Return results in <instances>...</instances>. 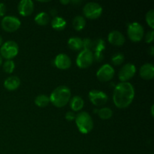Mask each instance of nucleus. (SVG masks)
<instances>
[{
    "instance_id": "27",
    "label": "nucleus",
    "mask_w": 154,
    "mask_h": 154,
    "mask_svg": "<svg viewBox=\"0 0 154 154\" xmlns=\"http://www.w3.org/2000/svg\"><path fill=\"white\" fill-rule=\"evenodd\" d=\"M146 22L149 26L153 29L154 28V10L151 9L146 14Z\"/></svg>"
},
{
    "instance_id": "20",
    "label": "nucleus",
    "mask_w": 154,
    "mask_h": 154,
    "mask_svg": "<svg viewBox=\"0 0 154 154\" xmlns=\"http://www.w3.org/2000/svg\"><path fill=\"white\" fill-rule=\"evenodd\" d=\"M72 25L74 29L77 31H81L85 27L86 20L84 17L82 16H76L73 19L72 21Z\"/></svg>"
},
{
    "instance_id": "5",
    "label": "nucleus",
    "mask_w": 154,
    "mask_h": 154,
    "mask_svg": "<svg viewBox=\"0 0 154 154\" xmlns=\"http://www.w3.org/2000/svg\"><path fill=\"white\" fill-rule=\"evenodd\" d=\"M127 34L132 42H139L144 37V28L138 23H132L128 26Z\"/></svg>"
},
{
    "instance_id": "24",
    "label": "nucleus",
    "mask_w": 154,
    "mask_h": 154,
    "mask_svg": "<svg viewBox=\"0 0 154 154\" xmlns=\"http://www.w3.org/2000/svg\"><path fill=\"white\" fill-rule=\"evenodd\" d=\"M105 48V43L103 39L99 38L96 40L93 41V48L92 49L94 50L95 52H102Z\"/></svg>"
},
{
    "instance_id": "8",
    "label": "nucleus",
    "mask_w": 154,
    "mask_h": 154,
    "mask_svg": "<svg viewBox=\"0 0 154 154\" xmlns=\"http://www.w3.org/2000/svg\"><path fill=\"white\" fill-rule=\"evenodd\" d=\"M20 20L14 16H6L2 20V28L8 32H14L20 27Z\"/></svg>"
},
{
    "instance_id": "30",
    "label": "nucleus",
    "mask_w": 154,
    "mask_h": 154,
    "mask_svg": "<svg viewBox=\"0 0 154 154\" xmlns=\"http://www.w3.org/2000/svg\"><path fill=\"white\" fill-rule=\"evenodd\" d=\"M93 59L96 62H102L104 59L102 52H95V54H93Z\"/></svg>"
},
{
    "instance_id": "11",
    "label": "nucleus",
    "mask_w": 154,
    "mask_h": 154,
    "mask_svg": "<svg viewBox=\"0 0 154 154\" xmlns=\"http://www.w3.org/2000/svg\"><path fill=\"white\" fill-rule=\"evenodd\" d=\"M136 72V68L132 63H127L121 68L119 72V79L121 82H127L134 77Z\"/></svg>"
},
{
    "instance_id": "35",
    "label": "nucleus",
    "mask_w": 154,
    "mask_h": 154,
    "mask_svg": "<svg viewBox=\"0 0 154 154\" xmlns=\"http://www.w3.org/2000/svg\"><path fill=\"white\" fill-rule=\"evenodd\" d=\"M153 108H154V106H153V105H152V106H151V115H152V117H154V113H153Z\"/></svg>"
},
{
    "instance_id": "33",
    "label": "nucleus",
    "mask_w": 154,
    "mask_h": 154,
    "mask_svg": "<svg viewBox=\"0 0 154 154\" xmlns=\"http://www.w3.org/2000/svg\"><path fill=\"white\" fill-rule=\"evenodd\" d=\"M60 3H62L63 5H67L69 3H70V1H69V0H61Z\"/></svg>"
},
{
    "instance_id": "19",
    "label": "nucleus",
    "mask_w": 154,
    "mask_h": 154,
    "mask_svg": "<svg viewBox=\"0 0 154 154\" xmlns=\"http://www.w3.org/2000/svg\"><path fill=\"white\" fill-rule=\"evenodd\" d=\"M51 26L53 28L58 31H61L63 30L66 26V20L63 19L61 17H55L54 19L52 20L51 22Z\"/></svg>"
},
{
    "instance_id": "4",
    "label": "nucleus",
    "mask_w": 154,
    "mask_h": 154,
    "mask_svg": "<svg viewBox=\"0 0 154 154\" xmlns=\"http://www.w3.org/2000/svg\"><path fill=\"white\" fill-rule=\"evenodd\" d=\"M19 52L17 44L14 41H8L2 45L0 48V54L3 58L10 60L14 58Z\"/></svg>"
},
{
    "instance_id": "12",
    "label": "nucleus",
    "mask_w": 154,
    "mask_h": 154,
    "mask_svg": "<svg viewBox=\"0 0 154 154\" xmlns=\"http://www.w3.org/2000/svg\"><path fill=\"white\" fill-rule=\"evenodd\" d=\"M54 65L57 69L66 70L71 67L72 61L68 55L65 54H60L54 59Z\"/></svg>"
},
{
    "instance_id": "36",
    "label": "nucleus",
    "mask_w": 154,
    "mask_h": 154,
    "mask_svg": "<svg viewBox=\"0 0 154 154\" xmlns=\"http://www.w3.org/2000/svg\"><path fill=\"white\" fill-rule=\"evenodd\" d=\"M2 57L0 56V66H2Z\"/></svg>"
},
{
    "instance_id": "28",
    "label": "nucleus",
    "mask_w": 154,
    "mask_h": 154,
    "mask_svg": "<svg viewBox=\"0 0 154 154\" xmlns=\"http://www.w3.org/2000/svg\"><path fill=\"white\" fill-rule=\"evenodd\" d=\"M83 48L84 50H90L91 51L93 48V41L90 38H85L83 40Z\"/></svg>"
},
{
    "instance_id": "34",
    "label": "nucleus",
    "mask_w": 154,
    "mask_h": 154,
    "mask_svg": "<svg viewBox=\"0 0 154 154\" xmlns=\"http://www.w3.org/2000/svg\"><path fill=\"white\" fill-rule=\"evenodd\" d=\"M150 55H151V56H153V54H154V48H153V46H151L150 48Z\"/></svg>"
},
{
    "instance_id": "1",
    "label": "nucleus",
    "mask_w": 154,
    "mask_h": 154,
    "mask_svg": "<svg viewBox=\"0 0 154 154\" xmlns=\"http://www.w3.org/2000/svg\"><path fill=\"white\" fill-rule=\"evenodd\" d=\"M135 97V89L129 82H121L115 87L113 101L118 108H126L132 104Z\"/></svg>"
},
{
    "instance_id": "17",
    "label": "nucleus",
    "mask_w": 154,
    "mask_h": 154,
    "mask_svg": "<svg viewBox=\"0 0 154 154\" xmlns=\"http://www.w3.org/2000/svg\"><path fill=\"white\" fill-rule=\"evenodd\" d=\"M84 105V100L79 96H75L72 97L70 100V107L74 111H79L83 108Z\"/></svg>"
},
{
    "instance_id": "26",
    "label": "nucleus",
    "mask_w": 154,
    "mask_h": 154,
    "mask_svg": "<svg viewBox=\"0 0 154 154\" xmlns=\"http://www.w3.org/2000/svg\"><path fill=\"white\" fill-rule=\"evenodd\" d=\"M15 64L13 60H6L3 64V70L6 72V73H12L14 70Z\"/></svg>"
},
{
    "instance_id": "15",
    "label": "nucleus",
    "mask_w": 154,
    "mask_h": 154,
    "mask_svg": "<svg viewBox=\"0 0 154 154\" xmlns=\"http://www.w3.org/2000/svg\"><path fill=\"white\" fill-rule=\"evenodd\" d=\"M140 76L144 80H152L154 77V66L151 63H146L141 67Z\"/></svg>"
},
{
    "instance_id": "9",
    "label": "nucleus",
    "mask_w": 154,
    "mask_h": 154,
    "mask_svg": "<svg viewBox=\"0 0 154 154\" xmlns=\"http://www.w3.org/2000/svg\"><path fill=\"white\" fill-rule=\"evenodd\" d=\"M89 99L92 104L96 106L104 105L108 100L106 93L97 90H93L89 93Z\"/></svg>"
},
{
    "instance_id": "32",
    "label": "nucleus",
    "mask_w": 154,
    "mask_h": 154,
    "mask_svg": "<svg viewBox=\"0 0 154 154\" xmlns=\"http://www.w3.org/2000/svg\"><path fill=\"white\" fill-rule=\"evenodd\" d=\"M6 13V6L4 3H0V17H3Z\"/></svg>"
},
{
    "instance_id": "16",
    "label": "nucleus",
    "mask_w": 154,
    "mask_h": 154,
    "mask_svg": "<svg viewBox=\"0 0 154 154\" xmlns=\"http://www.w3.org/2000/svg\"><path fill=\"white\" fill-rule=\"evenodd\" d=\"M20 85V80L17 76L8 77L4 82V87L9 91L17 90Z\"/></svg>"
},
{
    "instance_id": "25",
    "label": "nucleus",
    "mask_w": 154,
    "mask_h": 154,
    "mask_svg": "<svg viewBox=\"0 0 154 154\" xmlns=\"http://www.w3.org/2000/svg\"><path fill=\"white\" fill-rule=\"evenodd\" d=\"M124 61V56L121 53H117L111 57V63L114 66H120Z\"/></svg>"
},
{
    "instance_id": "3",
    "label": "nucleus",
    "mask_w": 154,
    "mask_h": 154,
    "mask_svg": "<svg viewBox=\"0 0 154 154\" xmlns=\"http://www.w3.org/2000/svg\"><path fill=\"white\" fill-rule=\"evenodd\" d=\"M75 123L78 130L82 134H88L93 128V121L91 116L86 111H82L75 117Z\"/></svg>"
},
{
    "instance_id": "21",
    "label": "nucleus",
    "mask_w": 154,
    "mask_h": 154,
    "mask_svg": "<svg viewBox=\"0 0 154 154\" xmlns=\"http://www.w3.org/2000/svg\"><path fill=\"white\" fill-rule=\"evenodd\" d=\"M50 102H50V98L45 94L38 95L35 99V104L40 108H45L47 105H48Z\"/></svg>"
},
{
    "instance_id": "29",
    "label": "nucleus",
    "mask_w": 154,
    "mask_h": 154,
    "mask_svg": "<svg viewBox=\"0 0 154 154\" xmlns=\"http://www.w3.org/2000/svg\"><path fill=\"white\" fill-rule=\"evenodd\" d=\"M154 39V32L153 30H150V32L146 34L145 35V41L147 43H151L153 42Z\"/></svg>"
},
{
    "instance_id": "10",
    "label": "nucleus",
    "mask_w": 154,
    "mask_h": 154,
    "mask_svg": "<svg viewBox=\"0 0 154 154\" xmlns=\"http://www.w3.org/2000/svg\"><path fill=\"white\" fill-rule=\"evenodd\" d=\"M97 78L102 82H108L114 76V69L111 65L105 64L97 71Z\"/></svg>"
},
{
    "instance_id": "23",
    "label": "nucleus",
    "mask_w": 154,
    "mask_h": 154,
    "mask_svg": "<svg viewBox=\"0 0 154 154\" xmlns=\"http://www.w3.org/2000/svg\"><path fill=\"white\" fill-rule=\"evenodd\" d=\"M98 115L102 120H108L113 115V111L109 108H102L98 110Z\"/></svg>"
},
{
    "instance_id": "22",
    "label": "nucleus",
    "mask_w": 154,
    "mask_h": 154,
    "mask_svg": "<svg viewBox=\"0 0 154 154\" xmlns=\"http://www.w3.org/2000/svg\"><path fill=\"white\" fill-rule=\"evenodd\" d=\"M49 16L45 12H41L38 14L35 17V22L39 26H45L49 22Z\"/></svg>"
},
{
    "instance_id": "6",
    "label": "nucleus",
    "mask_w": 154,
    "mask_h": 154,
    "mask_svg": "<svg viewBox=\"0 0 154 154\" xmlns=\"http://www.w3.org/2000/svg\"><path fill=\"white\" fill-rule=\"evenodd\" d=\"M83 11H84V16L88 19H97L102 15V8L99 3L91 2L87 3L84 5Z\"/></svg>"
},
{
    "instance_id": "2",
    "label": "nucleus",
    "mask_w": 154,
    "mask_h": 154,
    "mask_svg": "<svg viewBox=\"0 0 154 154\" xmlns=\"http://www.w3.org/2000/svg\"><path fill=\"white\" fill-rule=\"evenodd\" d=\"M50 102L57 108H63L71 99V90L66 86H60L51 93Z\"/></svg>"
},
{
    "instance_id": "7",
    "label": "nucleus",
    "mask_w": 154,
    "mask_h": 154,
    "mask_svg": "<svg viewBox=\"0 0 154 154\" xmlns=\"http://www.w3.org/2000/svg\"><path fill=\"white\" fill-rule=\"evenodd\" d=\"M93 53L90 50H83L77 57L76 63L80 69H87L93 64Z\"/></svg>"
},
{
    "instance_id": "13",
    "label": "nucleus",
    "mask_w": 154,
    "mask_h": 154,
    "mask_svg": "<svg viewBox=\"0 0 154 154\" xmlns=\"http://www.w3.org/2000/svg\"><path fill=\"white\" fill-rule=\"evenodd\" d=\"M18 11L23 17L29 16L34 11V4L31 0H22L18 4Z\"/></svg>"
},
{
    "instance_id": "14",
    "label": "nucleus",
    "mask_w": 154,
    "mask_h": 154,
    "mask_svg": "<svg viewBox=\"0 0 154 154\" xmlns=\"http://www.w3.org/2000/svg\"><path fill=\"white\" fill-rule=\"evenodd\" d=\"M108 42L115 46H122L125 43V37L120 32L114 30L108 35Z\"/></svg>"
},
{
    "instance_id": "18",
    "label": "nucleus",
    "mask_w": 154,
    "mask_h": 154,
    "mask_svg": "<svg viewBox=\"0 0 154 154\" xmlns=\"http://www.w3.org/2000/svg\"><path fill=\"white\" fill-rule=\"evenodd\" d=\"M68 45L73 51H80L83 48V40L78 37H72L68 41Z\"/></svg>"
},
{
    "instance_id": "37",
    "label": "nucleus",
    "mask_w": 154,
    "mask_h": 154,
    "mask_svg": "<svg viewBox=\"0 0 154 154\" xmlns=\"http://www.w3.org/2000/svg\"><path fill=\"white\" fill-rule=\"evenodd\" d=\"M2 45V38L0 36V46H1Z\"/></svg>"
},
{
    "instance_id": "31",
    "label": "nucleus",
    "mask_w": 154,
    "mask_h": 154,
    "mask_svg": "<svg viewBox=\"0 0 154 154\" xmlns=\"http://www.w3.org/2000/svg\"><path fill=\"white\" fill-rule=\"evenodd\" d=\"M75 117H76V115L73 111H68L66 114V119L68 121H72V120H75Z\"/></svg>"
}]
</instances>
